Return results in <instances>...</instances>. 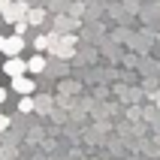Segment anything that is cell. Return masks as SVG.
Listing matches in <instances>:
<instances>
[{
  "label": "cell",
  "instance_id": "1",
  "mask_svg": "<svg viewBox=\"0 0 160 160\" xmlns=\"http://www.w3.org/2000/svg\"><path fill=\"white\" fill-rule=\"evenodd\" d=\"M52 54H58V58H72V54H76V36H58L52 42Z\"/></svg>",
  "mask_w": 160,
  "mask_h": 160
},
{
  "label": "cell",
  "instance_id": "2",
  "mask_svg": "<svg viewBox=\"0 0 160 160\" xmlns=\"http://www.w3.org/2000/svg\"><path fill=\"white\" fill-rule=\"evenodd\" d=\"M21 52H24V36L12 33V36L3 39V54H6V58H15V54H21Z\"/></svg>",
  "mask_w": 160,
  "mask_h": 160
},
{
  "label": "cell",
  "instance_id": "3",
  "mask_svg": "<svg viewBox=\"0 0 160 160\" xmlns=\"http://www.w3.org/2000/svg\"><path fill=\"white\" fill-rule=\"evenodd\" d=\"M12 91H18L21 97H24V94H33V91H36V82H33V79H27V72H21V76H12Z\"/></svg>",
  "mask_w": 160,
  "mask_h": 160
},
{
  "label": "cell",
  "instance_id": "4",
  "mask_svg": "<svg viewBox=\"0 0 160 160\" xmlns=\"http://www.w3.org/2000/svg\"><path fill=\"white\" fill-rule=\"evenodd\" d=\"M24 15H27V3H9V6H6V12H3V21L15 24V21H21Z\"/></svg>",
  "mask_w": 160,
  "mask_h": 160
},
{
  "label": "cell",
  "instance_id": "5",
  "mask_svg": "<svg viewBox=\"0 0 160 160\" xmlns=\"http://www.w3.org/2000/svg\"><path fill=\"white\" fill-rule=\"evenodd\" d=\"M3 72H6L9 79L12 76H21V72H27V61H21V58H6V63H3Z\"/></svg>",
  "mask_w": 160,
  "mask_h": 160
},
{
  "label": "cell",
  "instance_id": "6",
  "mask_svg": "<svg viewBox=\"0 0 160 160\" xmlns=\"http://www.w3.org/2000/svg\"><path fill=\"white\" fill-rule=\"evenodd\" d=\"M42 70H45V58H42V52H39V54H33V58L27 61V72H33V76H39Z\"/></svg>",
  "mask_w": 160,
  "mask_h": 160
},
{
  "label": "cell",
  "instance_id": "7",
  "mask_svg": "<svg viewBox=\"0 0 160 160\" xmlns=\"http://www.w3.org/2000/svg\"><path fill=\"white\" fill-rule=\"evenodd\" d=\"M54 39H58L54 33H52V36H45V33H42V36H36V39H33V48H36V52H48Z\"/></svg>",
  "mask_w": 160,
  "mask_h": 160
},
{
  "label": "cell",
  "instance_id": "8",
  "mask_svg": "<svg viewBox=\"0 0 160 160\" xmlns=\"http://www.w3.org/2000/svg\"><path fill=\"white\" fill-rule=\"evenodd\" d=\"M33 109H36V103H33V97H30V94H24V97L18 100V112H21V115H30Z\"/></svg>",
  "mask_w": 160,
  "mask_h": 160
},
{
  "label": "cell",
  "instance_id": "9",
  "mask_svg": "<svg viewBox=\"0 0 160 160\" xmlns=\"http://www.w3.org/2000/svg\"><path fill=\"white\" fill-rule=\"evenodd\" d=\"M24 21H27V24H42V21H45V12H42V9H27Z\"/></svg>",
  "mask_w": 160,
  "mask_h": 160
},
{
  "label": "cell",
  "instance_id": "10",
  "mask_svg": "<svg viewBox=\"0 0 160 160\" xmlns=\"http://www.w3.org/2000/svg\"><path fill=\"white\" fill-rule=\"evenodd\" d=\"M24 30H27V21H24V18H21V21H15V33L24 36Z\"/></svg>",
  "mask_w": 160,
  "mask_h": 160
},
{
  "label": "cell",
  "instance_id": "11",
  "mask_svg": "<svg viewBox=\"0 0 160 160\" xmlns=\"http://www.w3.org/2000/svg\"><path fill=\"white\" fill-rule=\"evenodd\" d=\"M3 130H9V118L6 115H0V133H3Z\"/></svg>",
  "mask_w": 160,
  "mask_h": 160
},
{
  "label": "cell",
  "instance_id": "12",
  "mask_svg": "<svg viewBox=\"0 0 160 160\" xmlns=\"http://www.w3.org/2000/svg\"><path fill=\"white\" fill-rule=\"evenodd\" d=\"M9 3H12V0H0V15L6 12V6H9Z\"/></svg>",
  "mask_w": 160,
  "mask_h": 160
},
{
  "label": "cell",
  "instance_id": "13",
  "mask_svg": "<svg viewBox=\"0 0 160 160\" xmlns=\"http://www.w3.org/2000/svg\"><path fill=\"white\" fill-rule=\"evenodd\" d=\"M6 103V88H0V106Z\"/></svg>",
  "mask_w": 160,
  "mask_h": 160
},
{
  "label": "cell",
  "instance_id": "14",
  "mask_svg": "<svg viewBox=\"0 0 160 160\" xmlns=\"http://www.w3.org/2000/svg\"><path fill=\"white\" fill-rule=\"evenodd\" d=\"M3 39H6V36H3V33H0V52H3Z\"/></svg>",
  "mask_w": 160,
  "mask_h": 160
}]
</instances>
